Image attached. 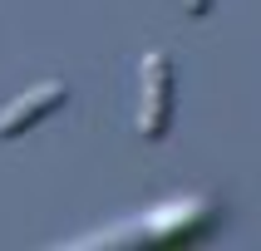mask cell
<instances>
[{"instance_id":"obj_1","label":"cell","mask_w":261,"mask_h":251,"mask_svg":"<svg viewBox=\"0 0 261 251\" xmlns=\"http://www.w3.org/2000/svg\"><path fill=\"white\" fill-rule=\"evenodd\" d=\"M217 202L212 197H177V202H163L153 212L128 227V236H114V241H138V246H188V241H202L212 227H217ZM109 246V241H103Z\"/></svg>"},{"instance_id":"obj_2","label":"cell","mask_w":261,"mask_h":251,"mask_svg":"<svg viewBox=\"0 0 261 251\" xmlns=\"http://www.w3.org/2000/svg\"><path fill=\"white\" fill-rule=\"evenodd\" d=\"M173 128V59L148 49L138 59V138L158 143Z\"/></svg>"},{"instance_id":"obj_3","label":"cell","mask_w":261,"mask_h":251,"mask_svg":"<svg viewBox=\"0 0 261 251\" xmlns=\"http://www.w3.org/2000/svg\"><path fill=\"white\" fill-rule=\"evenodd\" d=\"M64 99H69V84H64V79L30 84L25 94H15V99L0 108V138H5V143H10V138H25L35 123H44L55 108H64Z\"/></svg>"},{"instance_id":"obj_4","label":"cell","mask_w":261,"mask_h":251,"mask_svg":"<svg viewBox=\"0 0 261 251\" xmlns=\"http://www.w3.org/2000/svg\"><path fill=\"white\" fill-rule=\"evenodd\" d=\"M182 10H188V15H207V10H212V0H182Z\"/></svg>"}]
</instances>
